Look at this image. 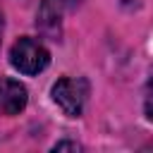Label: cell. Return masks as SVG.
<instances>
[{"instance_id": "1", "label": "cell", "mask_w": 153, "mask_h": 153, "mask_svg": "<svg viewBox=\"0 0 153 153\" xmlns=\"http://www.w3.org/2000/svg\"><path fill=\"white\" fill-rule=\"evenodd\" d=\"M10 62H12V67L19 69L22 74H38V72H43V69L48 67L50 55H48V50H45L43 43L24 36V38H19V41L12 45V50H10Z\"/></svg>"}, {"instance_id": "2", "label": "cell", "mask_w": 153, "mask_h": 153, "mask_svg": "<svg viewBox=\"0 0 153 153\" xmlns=\"http://www.w3.org/2000/svg\"><path fill=\"white\" fill-rule=\"evenodd\" d=\"M88 96V84L86 79H74V76H62L53 86V100L55 105L67 115V117H79L84 110Z\"/></svg>"}, {"instance_id": "3", "label": "cell", "mask_w": 153, "mask_h": 153, "mask_svg": "<svg viewBox=\"0 0 153 153\" xmlns=\"http://www.w3.org/2000/svg\"><path fill=\"white\" fill-rule=\"evenodd\" d=\"M79 2L81 0H43L41 7H38V19H36L38 29L45 36L57 38L60 36V26H62V17L72 7H76Z\"/></svg>"}, {"instance_id": "4", "label": "cell", "mask_w": 153, "mask_h": 153, "mask_svg": "<svg viewBox=\"0 0 153 153\" xmlns=\"http://www.w3.org/2000/svg\"><path fill=\"white\" fill-rule=\"evenodd\" d=\"M26 108V88L14 81L2 76L0 79V115H19Z\"/></svg>"}, {"instance_id": "5", "label": "cell", "mask_w": 153, "mask_h": 153, "mask_svg": "<svg viewBox=\"0 0 153 153\" xmlns=\"http://www.w3.org/2000/svg\"><path fill=\"white\" fill-rule=\"evenodd\" d=\"M143 110H146V117L153 122V79L146 84V93H143Z\"/></svg>"}, {"instance_id": "6", "label": "cell", "mask_w": 153, "mask_h": 153, "mask_svg": "<svg viewBox=\"0 0 153 153\" xmlns=\"http://www.w3.org/2000/svg\"><path fill=\"white\" fill-rule=\"evenodd\" d=\"M65 148L79 151V143H74V141H60V143H55V151H65Z\"/></svg>"}, {"instance_id": "7", "label": "cell", "mask_w": 153, "mask_h": 153, "mask_svg": "<svg viewBox=\"0 0 153 153\" xmlns=\"http://www.w3.org/2000/svg\"><path fill=\"white\" fill-rule=\"evenodd\" d=\"M2 24L5 22H2V12H0V41H2Z\"/></svg>"}]
</instances>
